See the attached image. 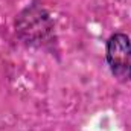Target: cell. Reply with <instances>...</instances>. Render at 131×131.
Segmentation results:
<instances>
[{
  "instance_id": "obj_1",
  "label": "cell",
  "mask_w": 131,
  "mask_h": 131,
  "mask_svg": "<svg viewBox=\"0 0 131 131\" xmlns=\"http://www.w3.org/2000/svg\"><path fill=\"white\" fill-rule=\"evenodd\" d=\"M15 28L20 38L31 46H41V43H46L53 34V25L49 14L38 5L28 6L21 11L15 21Z\"/></svg>"
},
{
  "instance_id": "obj_2",
  "label": "cell",
  "mask_w": 131,
  "mask_h": 131,
  "mask_svg": "<svg viewBox=\"0 0 131 131\" xmlns=\"http://www.w3.org/2000/svg\"><path fill=\"white\" fill-rule=\"evenodd\" d=\"M105 61L111 75L131 82V38L124 32H116L105 41Z\"/></svg>"
}]
</instances>
